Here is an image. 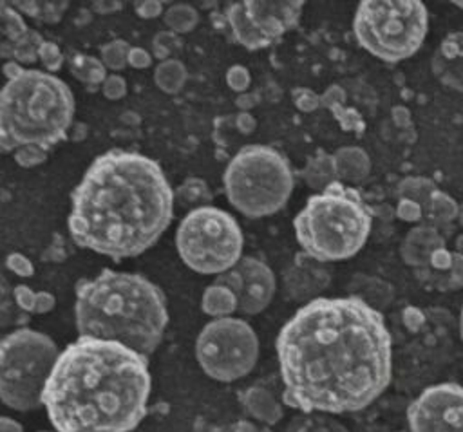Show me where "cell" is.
<instances>
[{
  "label": "cell",
  "instance_id": "obj_6",
  "mask_svg": "<svg viewBox=\"0 0 463 432\" xmlns=\"http://www.w3.org/2000/svg\"><path fill=\"white\" fill-rule=\"evenodd\" d=\"M293 226L307 257L317 262H338L351 258L365 244L371 210L354 188L336 181L307 199Z\"/></svg>",
  "mask_w": 463,
  "mask_h": 432
},
{
  "label": "cell",
  "instance_id": "obj_58",
  "mask_svg": "<svg viewBox=\"0 0 463 432\" xmlns=\"http://www.w3.org/2000/svg\"><path fill=\"white\" fill-rule=\"evenodd\" d=\"M459 331H461V338H463V311H461V318H459Z\"/></svg>",
  "mask_w": 463,
  "mask_h": 432
},
{
  "label": "cell",
  "instance_id": "obj_59",
  "mask_svg": "<svg viewBox=\"0 0 463 432\" xmlns=\"http://www.w3.org/2000/svg\"><path fill=\"white\" fill-rule=\"evenodd\" d=\"M454 5L459 7V9H463V2H454Z\"/></svg>",
  "mask_w": 463,
  "mask_h": 432
},
{
  "label": "cell",
  "instance_id": "obj_25",
  "mask_svg": "<svg viewBox=\"0 0 463 432\" xmlns=\"http://www.w3.org/2000/svg\"><path fill=\"white\" fill-rule=\"evenodd\" d=\"M174 195H175V202L181 208L199 210V208L210 206V202H212V192H210L208 184L203 179H197V177H190V179L183 181L175 188Z\"/></svg>",
  "mask_w": 463,
  "mask_h": 432
},
{
  "label": "cell",
  "instance_id": "obj_49",
  "mask_svg": "<svg viewBox=\"0 0 463 432\" xmlns=\"http://www.w3.org/2000/svg\"><path fill=\"white\" fill-rule=\"evenodd\" d=\"M255 127H257V121L250 112H239L235 116V128L241 134H251L255 130Z\"/></svg>",
  "mask_w": 463,
  "mask_h": 432
},
{
  "label": "cell",
  "instance_id": "obj_46",
  "mask_svg": "<svg viewBox=\"0 0 463 432\" xmlns=\"http://www.w3.org/2000/svg\"><path fill=\"white\" fill-rule=\"evenodd\" d=\"M322 96V103H324V107H327V108H336V107H340L342 103H344V99H345V92H344V89L340 87V85H329L327 89H326V92L324 94H320Z\"/></svg>",
  "mask_w": 463,
  "mask_h": 432
},
{
  "label": "cell",
  "instance_id": "obj_30",
  "mask_svg": "<svg viewBox=\"0 0 463 432\" xmlns=\"http://www.w3.org/2000/svg\"><path fill=\"white\" fill-rule=\"evenodd\" d=\"M0 18H2L4 40L9 42V43H18L20 40H24L31 33V29L24 22L20 11L14 9L7 2L0 4Z\"/></svg>",
  "mask_w": 463,
  "mask_h": 432
},
{
  "label": "cell",
  "instance_id": "obj_11",
  "mask_svg": "<svg viewBox=\"0 0 463 432\" xmlns=\"http://www.w3.org/2000/svg\"><path fill=\"white\" fill-rule=\"evenodd\" d=\"M201 369L217 381L246 376L259 358V338L241 318H215L203 327L195 342Z\"/></svg>",
  "mask_w": 463,
  "mask_h": 432
},
{
  "label": "cell",
  "instance_id": "obj_27",
  "mask_svg": "<svg viewBox=\"0 0 463 432\" xmlns=\"http://www.w3.org/2000/svg\"><path fill=\"white\" fill-rule=\"evenodd\" d=\"M188 78L186 67L174 58H168L165 61H161L156 70H154V81L156 85L166 92V94H175L183 89L184 81Z\"/></svg>",
  "mask_w": 463,
  "mask_h": 432
},
{
  "label": "cell",
  "instance_id": "obj_36",
  "mask_svg": "<svg viewBox=\"0 0 463 432\" xmlns=\"http://www.w3.org/2000/svg\"><path fill=\"white\" fill-rule=\"evenodd\" d=\"M295 432H345V428L329 418L318 416L306 419L298 428H295Z\"/></svg>",
  "mask_w": 463,
  "mask_h": 432
},
{
  "label": "cell",
  "instance_id": "obj_60",
  "mask_svg": "<svg viewBox=\"0 0 463 432\" xmlns=\"http://www.w3.org/2000/svg\"><path fill=\"white\" fill-rule=\"evenodd\" d=\"M43 432H49V430H43ZM54 432H56V430H54Z\"/></svg>",
  "mask_w": 463,
  "mask_h": 432
},
{
  "label": "cell",
  "instance_id": "obj_2",
  "mask_svg": "<svg viewBox=\"0 0 463 432\" xmlns=\"http://www.w3.org/2000/svg\"><path fill=\"white\" fill-rule=\"evenodd\" d=\"M71 202L72 240L121 260L157 242L174 217L175 195L154 159L116 148L90 163Z\"/></svg>",
  "mask_w": 463,
  "mask_h": 432
},
{
  "label": "cell",
  "instance_id": "obj_56",
  "mask_svg": "<svg viewBox=\"0 0 463 432\" xmlns=\"http://www.w3.org/2000/svg\"><path fill=\"white\" fill-rule=\"evenodd\" d=\"M454 246H456V251L463 255V231L456 237V244H454Z\"/></svg>",
  "mask_w": 463,
  "mask_h": 432
},
{
  "label": "cell",
  "instance_id": "obj_21",
  "mask_svg": "<svg viewBox=\"0 0 463 432\" xmlns=\"http://www.w3.org/2000/svg\"><path fill=\"white\" fill-rule=\"evenodd\" d=\"M302 179L306 184L313 190L324 192L327 186L338 181L336 170H335V161L333 155L318 150L317 155L309 157L306 168L302 170Z\"/></svg>",
  "mask_w": 463,
  "mask_h": 432
},
{
  "label": "cell",
  "instance_id": "obj_44",
  "mask_svg": "<svg viewBox=\"0 0 463 432\" xmlns=\"http://www.w3.org/2000/svg\"><path fill=\"white\" fill-rule=\"evenodd\" d=\"M210 432H269V428H262V427H257L251 421L239 419V421H233V423H226V425L215 427Z\"/></svg>",
  "mask_w": 463,
  "mask_h": 432
},
{
  "label": "cell",
  "instance_id": "obj_39",
  "mask_svg": "<svg viewBox=\"0 0 463 432\" xmlns=\"http://www.w3.org/2000/svg\"><path fill=\"white\" fill-rule=\"evenodd\" d=\"M101 92L107 99L116 101L127 94V81L119 74H109L101 85Z\"/></svg>",
  "mask_w": 463,
  "mask_h": 432
},
{
  "label": "cell",
  "instance_id": "obj_29",
  "mask_svg": "<svg viewBox=\"0 0 463 432\" xmlns=\"http://www.w3.org/2000/svg\"><path fill=\"white\" fill-rule=\"evenodd\" d=\"M11 5L45 23H56L63 16L65 9L69 7L67 2H36V0L13 2Z\"/></svg>",
  "mask_w": 463,
  "mask_h": 432
},
{
  "label": "cell",
  "instance_id": "obj_19",
  "mask_svg": "<svg viewBox=\"0 0 463 432\" xmlns=\"http://www.w3.org/2000/svg\"><path fill=\"white\" fill-rule=\"evenodd\" d=\"M335 170L338 181L347 183H360L371 172V159L365 150L358 146H342L333 154Z\"/></svg>",
  "mask_w": 463,
  "mask_h": 432
},
{
  "label": "cell",
  "instance_id": "obj_1",
  "mask_svg": "<svg viewBox=\"0 0 463 432\" xmlns=\"http://www.w3.org/2000/svg\"><path fill=\"white\" fill-rule=\"evenodd\" d=\"M282 399L302 412H354L391 383L392 342L383 316L356 296L315 298L280 329Z\"/></svg>",
  "mask_w": 463,
  "mask_h": 432
},
{
  "label": "cell",
  "instance_id": "obj_16",
  "mask_svg": "<svg viewBox=\"0 0 463 432\" xmlns=\"http://www.w3.org/2000/svg\"><path fill=\"white\" fill-rule=\"evenodd\" d=\"M430 67L441 85L463 92V31L443 38L432 54Z\"/></svg>",
  "mask_w": 463,
  "mask_h": 432
},
{
  "label": "cell",
  "instance_id": "obj_26",
  "mask_svg": "<svg viewBox=\"0 0 463 432\" xmlns=\"http://www.w3.org/2000/svg\"><path fill=\"white\" fill-rule=\"evenodd\" d=\"M436 192H438V186L427 177H405L398 184V199H409L418 202L423 208V219H425V213L429 211V206Z\"/></svg>",
  "mask_w": 463,
  "mask_h": 432
},
{
  "label": "cell",
  "instance_id": "obj_17",
  "mask_svg": "<svg viewBox=\"0 0 463 432\" xmlns=\"http://www.w3.org/2000/svg\"><path fill=\"white\" fill-rule=\"evenodd\" d=\"M318 264L320 262L307 257L306 253H304V262H302L300 255H298L297 262L293 264V268L284 277L286 295L291 296L297 302L315 300L313 296L317 293H320L326 287L327 280H329L326 269H320Z\"/></svg>",
  "mask_w": 463,
  "mask_h": 432
},
{
  "label": "cell",
  "instance_id": "obj_57",
  "mask_svg": "<svg viewBox=\"0 0 463 432\" xmlns=\"http://www.w3.org/2000/svg\"><path fill=\"white\" fill-rule=\"evenodd\" d=\"M458 224L463 228V204H459V213H458Z\"/></svg>",
  "mask_w": 463,
  "mask_h": 432
},
{
  "label": "cell",
  "instance_id": "obj_31",
  "mask_svg": "<svg viewBox=\"0 0 463 432\" xmlns=\"http://www.w3.org/2000/svg\"><path fill=\"white\" fill-rule=\"evenodd\" d=\"M354 280L360 282V295L356 298L364 300L365 304H369L374 309L389 304V300L392 296V289L389 284H385L378 278H371V277H356Z\"/></svg>",
  "mask_w": 463,
  "mask_h": 432
},
{
  "label": "cell",
  "instance_id": "obj_51",
  "mask_svg": "<svg viewBox=\"0 0 463 432\" xmlns=\"http://www.w3.org/2000/svg\"><path fill=\"white\" fill-rule=\"evenodd\" d=\"M92 7H94L98 13H101V14H110V13L119 11V9L123 7V4H121V2H116V0H110V2L101 0V2H94Z\"/></svg>",
  "mask_w": 463,
  "mask_h": 432
},
{
  "label": "cell",
  "instance_id": "obj_7",
  "mask_svg": "<svg viewBox=\"0 0 463 432\" xmlns=\"http://www.w3.org/2000/svg\"><path fill=\"white\" fill-rule=\"evenodd\" d=\"M222 181L232 206L251 219L279 211L295 184L288 159L264 145L241 148L228 163Z\"/></svg>",
  "mask_w": 463,
  "mask_h": 432
},
{
  "label": "cell",
  "instance_id": "obj_52",
  "mask_svg": "<svg viewBox=\"0 0 463 432\" xmlns=\"http://www.w3.org/2000/svg\"><path fill=\"white\" fill-rule=\"evenodd\" d=\"M392 119L398 127H411V114L405 107H394L392 108Z\"/></svg>",
  "mask_w": 463,
  "mask_h": 432
},
{
  "label": "cell",
  "instance_id": "obj_32",
  "mask_svg": "<svg viewBox=\"0 0 463 432\" xmlns=\"http://www.w3.org/2000/svg\"><path fill=\"white\" fill-rule=\"evenodd\" d=\"M197 22H199V13L188 4H174L165 11V23L175 34L192 31L197 25Z\"/></svg>",
  "mask_w": 463,
  "mask_h": 432
},
{
  "label": "cell",
  "instance_id": "obj_41",
  "mask_svg": "<svg viewBox=\"0 0 463 432\" xmlns=\"http://www.w3.org/2000/svg\"><path fill=\"white\" fill-rule=\"evenodd\" d=\"M396 215L407 222H420L423 221V208L414 201L400 199L396 206Z\"/></svg>",
  "mask_w": 463,
  "mask_h": 432
},
{
  "label": "cell",
  "instance_id": "obj_4",
  "mask_svg": "<svg viewBox=\"0 0 463 432\" xmlns=\"http://www.w3.org/2000/svg\"><path fill=\"white\" fill-rule=\"evenodd\" d=\"M74 316L80 338L118 342L143 356L157 349L168 324L165 295L156 284L112 269L78 284Z\"/></svg>",
  "mask_w": 463,
  "mask_h": 432
},
{
  "label": "cell",
  "instance_id": "obj_18",
  "mask_svg": "<svg viewBox=\"0 0 463 432\" xmlns=\"http://www.w3.org/2000/svg\"><path fill=\"white\" fill-rule=\"evenodd\" d=\"M443 248H445V235L432 226L420 224L409 230V233L402 242L400 253L405 264L416 269H421Z\"/></svg>",
  "mask_w": 463,
  "mask_h": 432
},
{
  "label": "cell",
  "instance_id": "obj_42",
  "mask_svg": "<svg viewBox=\"0 0 463 432\" xmlns=\"http://www.w3.org/2000/svg\"><path fill=\"white\" fill-rule=\"evenodd\" d=\"M13 298L16 305L25 311V313H34V304H36V293L29 286H14L13 289Z\"/></svg>",
  "mask_w": 463,
  "mask_h": 432
},
{
  "label": "cell",
  "instance_id": "obj_43",
  "mask_svg": "<svg viewBox=\"0 0 463 432\" xmlns=\"http://www.w3.org/2000/svg\"><path fill=\"white\" fill-rule=\"evenodd\" d=\"M5 266H7V269H11L13 273H16L20 277H31L34 273V268H33L31 260L27 257H24L22 253L7 255Z\"/></svg>",
  "mask_w": 463,
  "mask_h": 432
},
{
  "label": "cell",
  "instance_id": "obj_10",
  "mask_svg": "<svg viewBox=\"0 0 463 432\" xmlns=\"http://www.w3.org/2000/svg\"><path fill=\"white\" fill-rule=\"evenodd\" d=\"M175 244L183 262L203 275H221L242 258L244 237L237 221L224 210L204 206L181 221Z\"/></svg>",
  "mask_w": 463,
  "mask_h": 432
},
{
  "label": "cell",
  "instance_id": "obj_8",
  "mask_svg": "<svg viewBox=\"0 0 463 432\" xmlns=\"http://www.w3.org/2000/svg\"><path fill=\"white\" fill-rule=\"evenodd\" d=\"M56 343L43 333L22 327L5 334L0 345V398L14 410L38 409L58 362Z\"/></svg>",
  "mask_w": 463,
  "mask_h": 432
},
{
  "label": "cell",
  "instance_id": "obj_47",
  "mask_svg": "<svg viewBox=\"0 0 463 432\" xmlns=\"http://www.w3.org/2000/svg\"><path fill=\"white\" fill-rule=\"evenodd\" d=\"M136 13L139 18H156L163 13V4L157 0H145V2H136L134 4Z\"/></svg>",
  "mask_w": 463,
  "mask_h": 432
},
{
  "label": "cell",
  "instance_id": "obj_13",
  "mask_svg": "<svg viewBox=\"0 0 463 432\" xmlns=\"http://www.w3.org/2000/svg\"><path fill=\"white\" fill-rule=\"evenodd\" d=\"M411 432H463V387H427L407 409Z\"/></svg>",
  "mask_w": 463,
  "mask_h": 432
},
{
  "label": "cell",
  "instance_id": "obj_55",
  "mask_svg": "<svg viewBox=\"0 0 463 432\" xmlns=\"http://www.w3.org/2000/svg\"><path fill=\"white\" fill-rule=\"evenodd\" d=\"M22 70H24V69L18 65V61H5V63H4V76L7 78V81L13 80V78H16Z\"/></svg>",
  "mask_w": 463,
  "mask_h": 432
},
{
  "label": "cell",
  "instance_id": "obj_33",
  "mask_svg": "<svg viewBox=\"0 0 463 432\" xmlns=\"http://www.w3.org/2000/svg\"><path fill=\"white\" fill-rule=\"evenodd\" d=\"M130 45L125 40H112L101 45V61L110 70H121L128 65V52Z\"/></svg>",
  "mask_w": 463,
  "mask_h": 432
},
{
  "label": "cell",
  "instance_id": "obj_45",
  "mask_svg": "<svg viewBox=\"0 0 463 432\" xmlns=\"http://www.w3.org/2000/svg\"><path fill=\"white\" fill-rule=\"evenodd\" d=\"M333 112H335V116H336V119L342 123V127L345 128V130H360V127H362V123H360V117H358V114L354 112V110H351V108H344L342 105L340 107H336V108H333Z\"/></svg>",
  "mask_w": 463,
  "mask_h": 432
},
{
  "label": "cell",
  "instance_id": "obj_35",
  "mask_svg": "<svg viewBox=\"0 0 463 432\" xmlns=\"http://www.w3.org/2000/svg\"><path fill=\"white\" fill-rule=\"evenodd\" d=\"M293 101H295L297 108L302 112H315L320 107H324L322 96H318L311 89H304V87H298L293 90Z\"/></svg>",
  "mask_w": 463,
  "mask_h": 432
},
{
  "label": "cell",
  "instance_id": "obj_53",
  "mask_svg": "<svg viewBox=\"0 0 463 432\" xmlns=\"http://www.w3.org/2000/svg\"><path fill=\"white\" fill-rule=\"evenodd\" d=\"M235 105L241 108V112H250V108L257 105V96L255 94H241V96H237Z\"/></svg>",
  "mask_w": 463,
  "mask_h": 432
},
{
  "label": "cell",
  "instance_id": "obj_37",
  "mask_svg": "<svg viewBox=\"0 0 463 432\" xmlns=\"http://www.w3.org/2000/svg\"><path fill=\"white\" fill-rule=\"evenodd\" d=\"M45 157H47V150H43L40 146H22L14 152V161L24 168L36 166V164L43 163Z\"/></svg>",
  "mask_w": 463,
  "mask_h": 432
},
{
  "label": "cell",
  "instance_id": "obj_15",
  "mask_svg": "<svg viewBox=\"0 0 463 432\" xmlns=\"http://www.w3.org/2000/svg\"><path fill=\"white\" fill-rule=\"evenodd\" d=\"M416 277L421 284L436 291H456L463 287V255L458 251L439 249L430 262L416 269Z\"/></svg>",
  "mask_w": 463,
  "mask_h": 432
},
{
  "label": "cell",
  "instance_id": "obj_14",
  "mask_svg": "<svg viewBox=\"0 0 463 432\" xmlns=\"http://www.w3.org/2000/svg\"><path fill=\"white\" fill-rule=\"evenodd\" d=\"M237 295L241 315H257L264 311L277 289L275 273L268 264L255 257H242L232 269L215 277V282Z\"/></svg>",
  "mask_w": 463,
  "mask_h": 432
},
{
  "label": "cell",
  "instance_id": "obj_23",
  "mask_svg": "<svg viewBox=\"0 0 463 432\" xmlns=\"http://www.w3.org/2000/svg\"><path fill=\"white\" fill-rule=\"evenodd\" d=\"M69 69L74 78H78L85 87L103 85L107 80V67L103 65L101 58L74 52L69 56Z\"/></svg>",
  "mask_w": 463,
  "mask_h": 432
},
{
  "label": "cell",
  "instance_id": "obj_3",
  "mask_svg": "<svg viewBox=\"0 0 463 432\" xmlns=\"http://www.w3.org/2000/svg\"><path fill=\"white\" fill-rule=\"evenodd\" d=\"M148 396L146 356L118 342L78 338L60 352L42 403L56 432H130Z\"/></svg>",
  "mask_w": 463,
  "mask_h": 432
},
{
  "label": "cell",
  "instance_id": "obj_12",
  "mask_svg": "<svg viewBox=\"0 0 463 432\" xmlns=\"http://www.w3.org/2000/svg\"><path fill=\"white\" fill-rule=\"evenodd\" d=\"M304 2H233L226 9V20L233 38L255 51L271 45L298 23Z\"/></svg>",
  "mask_w": 463,
  "mask_h": 432
},
{
  "label": "cell",
  "instance_id": "obj_22",
  "mask_svg": "<svg viewBox=\"0 0 463 432\" xmlns=\"http://www.w3.org/2000/svg\"><path fill=\"white\" fill-rule=\"evenodd\" d=\"M239 302H237V295L219 284H212L204 289L203 298H201V309L215 318H226L230 316L233 311H237Z\"/></svg>",
  "mask_w": 463,
  "mask_h": 432
},
{
  "label": "cell",
  "instance_id": "obj_9",
  "mask_svg": "<svg viewBox=\"0 0 463 432\" xmlns=\"http://www.w3.org/2000/svg\"><path fill=\"white\" fill-rule=\"evenodd\" d=\"M353 29L358 43L383 61L412 56L423 43L429 14L418 0L360 2Z\"/></svg>",
  "mask_w": 463,
  "mask_h": 432
},
{
  "label": "cell",
  "instance_id": "obj_50",
  "mask_svg": "<svg viewBox=\"0 0 463 432\" xmlns=\"http://www.w3.org/2000/svg\"><path fill=\"white\" fill-rule=\"evenodd\" d=\"M54 296L47 291H38L36 293V304H34V313L38 315H45L54 307Z\"/></svg>",
  "mask_w": 463,
  "mask_h": 432
},
{
  "label": "cell",
  "instance_id": "obj_48",
  "mask_svg": "<svg viewBox=\"0 0 463 432\" xmlns=\"http://www.w3.org/2000/svg\"><path fill=\"white\" fill-rule=\"evenodd\" d=\"M152 63V56L148 51L141 47H132L128 52V65L134 69H146Z\"/></svg>",
  "mask_w": 463,
  "mask_h": 432
},
{
  "label": "cell",
  "instance_id": "obj_54",
  "mask_svg": "<svg viewBox=\"0 0 463 432\" xmlns=\"http://www.w3.org/2000/svg\"><path fill=\"white\" fill-rule=\"evenodd\" d=\"M0 432H24V428L13 418L2 416V419H0Z\"/></svg>",
  "mask_w": 463,
  "mask_h": 432
},
{
  "label": "cell",
  "instance_id": "obj_24",
  "mask_svg": "<svg viewBox=\"0 0 463 432\" xmlns=\"http://www.w3.org/2000/svg\"><path fill=\"white\" fill-rule=\"evenodd\" d=\"M458 213H459V204L449 193L438 190L432 197L429 211L425 213L423 224L441 231L443 226H449L452 221H458Z\"/></svg>",
  "mask_w": 463,
  "mask_h": 432
},
{
  "label": "cell",
  "instance_id": "obj_20",
  "mask_svg": "<svg viewBox=\"0 0 463 432\" xmlns=\"http://www.w3.org/2000/svg\"><path fill=\"white\" fill-rule=\"evenodd\" d=\"M242 405L246 412L264 425H275L282 418V407L275 396L259 385H253L242 392Z\"/></svg>",
  "mask_w": 463,
  "mask_h": 432
},
{
  "label": "cell",
  "instance_id": "obj_5",
  "mask_svg": "<svg viewBox=\"0 0 463 432\" xmlns=\"http://www.w3.org/2000/svg\"><path fill=\"white\" fill-rule=\"evenodd\" d=\"M74 96L51 72L24 69L0 96V146L4 152L40 146L49 152L72 128Z\"/></svg>",
  "mask_w": 463,
  "mask_h": 432
},
{
  "label": "cell",
  "instance_id": "obj_38",
  "mask_svg": "<svg viewBox=\"0 0 463 432\" xmlns=\"http://www.w3.org/2000/svg\"><path fill=\"white\" fill-rule=\"evenodd\" d=\"M177 47H179V38L175 36L174 31H163V33L154 36V51H156L157 58H161L163 61Z\"/></svg>",
  "mask_w": 463,
  "mask_h": 432
},
{
  "label": "cell",
  "instance_id": "obj_34",
  "mask_svg": "<svg viewBox=\"0 0 463 432\" xmlns=\"http://www.w3.org/2000/svg\"><path fill=\"white\" fill-rule=\"evenodd\" d=\"M38 60L43 63V67L49 72L60 70L63 65V54L60 51V47L52 42H43L38 49Z\"/></svg>",
  "mask_w": 463,
  "mask_h": 432
},
{
  "label": "cell",
  "instance_id": "obj_28",
  "mask_svg": "<svg viewBox=\"0 0 463 432\" xmlns=\"http://www.w3.org/2000/svg\"><path fill=\"white\" fill-rule=\"evenodd\" d=\"M45 40L31 29V33L20 40L18 43H9V42H2L0 45V52L4 58H13V61H20V63H34L38 60V49Z\"/></svg>",
  "mask_w": 463,
  "mask_h": 432
},
{
  "label": "cell",
  "instance_id": "obj_40",
  "mask_svg": "<svg viewBox=\"0 0 463 432\" xmlns=\"http://www.w3.org/2000/svg\"><path fill=\"white\" fill-rule=\"evenodd\" d=\"M226 81H228L230 89H233V90H237V92H244V90L250 87L251 78H250V72H248L246 67H242V65H233V67H230L228 72H226Z\"/></svg>",
  "mask_w": 463,
  "mask_h": 432
}]
</instances>
